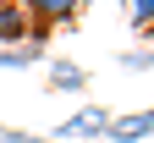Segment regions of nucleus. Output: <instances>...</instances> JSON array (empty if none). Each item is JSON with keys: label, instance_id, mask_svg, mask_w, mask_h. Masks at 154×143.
Masks as SVG:
<instances>
[{"label": "nucleus", "instance_id": "obj_1", "mask_svg": "<svg viewBox=\"0 0 154 143\" xmlns=\"http://www.w3.org/2000/svg\"><path fill=\"white\" fill-rule=\"evenodd\" d=\"M17 6H22V17H28V44L44 50V39H50L55 28L77 22L88 0H17Z\"/></svg>", "mask_w": 154, "mask_h": 143}, {"label": "nucleus", "instance_id": "obj_2", "mask_svg": "<svg viewBox=\"0 0 154 143\" xmlns=\"http://www.w3.org/2000/svg\"><path fill=\"white\" fill-rule=\"evenodd\" d=\"M105 127H110V110L105 105H88V110L66 116L61 127H55V138H105Z\"/></svg>", "mask_w": 154, "mask_h": 143}, {"label": "nucleus", "instance_id": "obj_3", "mask_svg": "<svg viewBox=\"0 0 154 143\" xmlns=\"http://www.w3.org/2000/svg\"><path fill=\"white\" fill-rule=\"evenodd\" d=\"M105 138H110V143H138V138H154V110H132V116H110Z\"/></svg>", "mask_w": 154, "mask_h": 143}, {"label": "nucleus", "instance_id": "obj_4", "mask_svg": "<svg viewBox=\"0 0 154 143\" xmlns=\"http://www.w3.org/2000/svg\"><path fill=\"white\" fill-rule=\"evenodd\" d=\"M44 88L50 94H83L88 88V72L77 66V61H55V66L44 72Z\"/></svg>", "mask_w": 154, "mask_h": 143}, {"label": "nucleus", "instance_id": "obj_5", "mask_svg": "<svg viewBox=\"0 0 154 143\" xmlns=\"http://www.w3.org/2000/svg\"><path fill=\"white\" fill-rule=\"evenodd\" d=\"M11 44H28V17L17 0H0V50H11Z\"/></svg>", "mask_w": 154, "mask_h": 143}, {"label": "nucleus", "instance_id": "obj_6", "mask_svg": "<svg viewBox=\"0 0 154 143\" xmlns=\"http://www.w3.org/2000/svg\"><path fill=\"white\" fill-rule=\"evenodd\" d=\"M127 22L143 39H154V0H127Z\"/></svg>", "mask_w": 154, "mask_h": 143}, {"label": "nucleus", "instance_id": "obj_7", "mask_svg": "<svg viewBox=\"0 0 154 143\" xmlns=\"http://www.w3.org/2000/svg\"><path fill=\"white\" fill-rule=\"evenodd\" d=\"M38 55H44V50H33V44H11V50H0V66H6V72H22V66H33Z\"/></svg>", "mask_w": 154, "mask_h": 143}, {"label": "nucleus", "instance_id": "obj_8", "mask_svg": "<svg viewBox=\"0 0 154 143\" xmlns=\"http://www.w3.org/2000/svg\"><path fill=\"white\" fill-rule=\"evenodd\" d=\"M121 66H127V72H149V66H154V50H127Z\"/></svg>", "mask_w": 154, "mask_h": 143}, {"label": "nucleus", "instance_id": "obj_9", "mask_svg": "<svg viewBox=\"0 0 154 143\" xmlns=\"http://www.w3.org/2000/svg\"><path fill=\"white\" fill-rule=\"evenodd\" d=\"M0 143H38L33 132H11V127H0Z\"/></svg>", "mask_w": 154, "mask_h": 143}]
</instances>
